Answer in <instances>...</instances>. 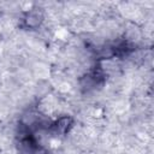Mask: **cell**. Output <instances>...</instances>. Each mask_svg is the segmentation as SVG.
<instances>
[{
    "label": "cell",
    "instance_id": "obj_1",
    "mask_svg": "<svg viewBox=\"0 0 154 154\" xmlns=\"http://www.w3.org/2000/svg\"><path fill=\"white\" fill-rule=\"evenodd\" d=\"M43 22V14L40 11H29L23 17V24L28 29H36Z\"/></svg>",
    "mask_w": 154,
    "mask_h": 154
},
{
    "label": "cell",
    "instance_id": "obj_2",
    "mask_svg": "<svg viewBox=\"0 0 154 154\" xmlns=\"http://www.w3.org/2000/svg\"><path fill=\"white\" fill-rule=\"evenodd\" d=\"M72 123H73V120H72V118L70 116H63V117H60L54 123V126L53 128H54V130L57 132L65 134V132H67L70 130V128L72 126Z\"/></svg>",
    "mask_w": 154,
    "mask_h": 154
}]
</instances>
